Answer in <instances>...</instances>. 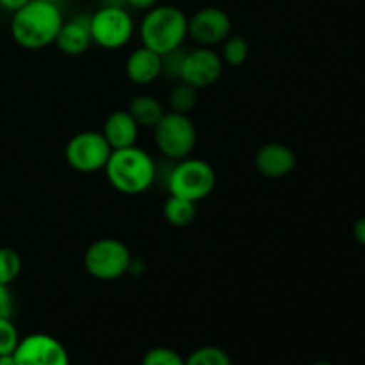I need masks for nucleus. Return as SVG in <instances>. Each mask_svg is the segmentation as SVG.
Returning a JSON list of instances; mask_svg holds the SVG:
<instances>
[{"mask_svg":"<svg viewBox=\"0 0 365 365\" xmlns=\"http://www.w3.org/2000/svg\"><path fill=\"white\" fill-rule=\"evenodd\" d=\"M63 21V13L57 4L31 0L11 16V36L21 48H45L56 43Z\"/></svg>","mask_w":365,"mask_h":365,"instance_id":"obj_1","label":"nucleus"},{"mask_svg":"<svg viewBox=\"0 0 365 365\" xmlns=\"http://www.w3.org/2000/svg\"><path fill=\"white\" fill-rule=\"evenodd\" d=\"M103 171L109 184L118 192L128 196L148 191L157 177V166L152 155L135 145L113 150Z\"/></svg>","mask_w":365,"mask_h":365,"instance_id":"obj_2","label":"nucleus"},{"mask_svg":"<svg viewBox=\"0 0 365 365\" xmlns=\"http://www.w3.org/2000/svg\"><path fill=\"white\" fill-rule=\"evenodd\" d=\"M139 38L143 46L159 56L173 52L187 38V16L175 6H153L143 16Z\"/></svg>","mask_w":365,"mask_h":365,"instance_id":"obj_3","label":"nucleus"},{"mask_svg":"<svg viewBox=\"0 0 365 365\" xmlns=\"http://www.w3.org/2000/svg\"><path fill=\"white\" fill-rule=\"evenodd\" d=\"M214 187H216V171L203 159L185 157L177 160L168 177V189L171 196L191 200L195 203L210 196Z\"/></svg>","mask_w":365,"mask_h":365,"instance_id":"obj_4","label":"nucleus"},{"mask_svg":"<svg viewBox=\"0 0 365 365\" xmlns=\"http://www.w3.org/2000/svg\"><path fill=\"white\" fill-rule=\"evenodd\" d=\"M157 150L171 160H182L191 157L196 146V127L189 114H178L173 110L164 113L159 123L153 127Z\"/></svg>","mask_w":365,"mask_h":365,"instance_id":"obj_5","label":"nucleus"},{"mask_svg":"<svg viewBox=\"0 0 365 365\" xmlns=\"http://www.w3.org/2000/svg\"><path fill=\"white\" fill-rule=\"evenodd\" d=\"M130 250L120 239L102 237L89 245L84 253V267L93 278L113 282L125 277L130 266Z\"/></svg>","mask_w":365,"mask_h":365,"instance_id":"obj_6","label":"nucleus"},{"mask_svg":"<svg viewBox=\"0 0 365 365\" xmlns=\"http://www.w3.org/2000/svg\"><path fill=\"white\" fill-rule=\"evenodd\" d=\"M93 43L106 50H118L134 36V20L120 4H106L89 16Z\"/></svg>","mask_w":365,"mask_h":365,"instance_id":"obj_7","label":"nucleus"},{"mask_svg":"<svg viewBox=\"0 0 365 365\" xmlns=\"http://www.w3.org/2000/svg\"><path fill=\"white\" fill-rule=\"evenodd\" d=\"M110 146L102 135V132L84 130L71 135L64 148V157L71 170L78 173H96L103 171L110 157Z\"/></svg>","mask_w":365,"mask_h":365,"instance_id":"obj_8","label":"nucleus"},{"mask_svg":"<svg viewBox=\"0 0 365 365\" xmlns=\"http://www.w3.org/2000/svg\"><path fill=\"white\" fill-rule=\"evenodd\" d=\"M225 63L212 46H196L185 52L180 68V81L196 89L209 88L220 81Z\"/></svg>","mask_w":365,"mask_h":365,"instance_id":"obj_9","label":"nucleus"},{"mask_svg":"<svg viewBox=\"0 0 365 365\" xmlns=\"http://www.w3.org/2000/svg\"><path fill=\"white\" fill-rule=\"evenodd\" d=\"M13 355L16 365H70L66 348L46 334H32L20 339Z\"/></svg>","mask_w":365,"mask_h":365,"instance_id":"obj_10","label":"nucleus"},{"mask_svg":"<svg viewBox=\"0 0 365 365\" xmlns=\"http://www.w3.org/2000/svg\"><path fill=\"white\" fill-rule=\"evenodd\" d=\"M232 21L220 7H203L187 18V38L198 46H214L230 36Z\"/></svg>","mask_w":365,"mask_h":365,"instance_id":"obj_11","label":"nucleus"},{"mask_svg":"<svg viewBox=\"0 0 365 365\" xmlns=\"http://www.w3.org/2000/svg\"><path fill=\"white\" fill-rule=\"evenodd\" d=\"M296 153L282 143H267L255 153V168L266 178H284L294 171Z\"/></svg>","mask_w":365,"mask_h":365,"instance_id":"obj_12","label":"nucleus"},{"mask_svg":"<svg viewBox=\"0 0 365 365\" xmlns=\"http://www.w3.org/2000/svg\"><path fill=\"white\" fill-rule=\"evenodd\" d=\"M125 73L128 81L138 86H148L163 75V56L146 46L132 50L125 61Z\"/></svg>","mask_w":365,"mask_h":365,"instance_id":"obj_13","label":"nucleus"},{"mask_svg":"<svg viewBox=\"0 0 365 365\" xmlns=\"http://www.w3.org/2000/svg\"><path fill=\"white\" fill-rule=\"evenodd\" d=\"M102 135L109 143L110 150L134 146L139 135V125L128 110H114L103 121Z\"/></svg>","mask_w":365,"mask_h":365,"instance_id":"obj_14","label":"nucleus"},{"mask_svg":"<svg viewBox=\"0 0 365 365\" xmlns=\"http://www.w3.org/2000/svg\"><path fill=\"white\" fill-rule=\"evenodd\" d=\"M93 43L89 32V16H75L71 20L63 21L59 34L56 38L57 48L66 56H81Z\"/></svg>","mask_w":365,"mask_h":365,"instance_id":"obj_15","label":"nucleus"},{"mask_svg":"<svg viewBox=\"0 0 365 365\" xmlns=\"http://www.w3.org/2000/svg\"><path fill=\"white\" fill-rule=\"evenodd\" d=\"M128 113L134 118L139 128H153L164 116V107L155 96L152 95H138L132 98L128 106Z\"/></svg>","mask_w":365,"mask_h":365,"instance_id":"obj_16","label":"nucleus"},{"mask_svg":"<svg viewBox=\"0 0 365 365\" xmlns=\"http://www.w3.org/2000/svg\"><path fill=\"white\" fill-rule=\"evenodd\" d=\"M196 203L191 200L178 198V196H171L164 202L163 214L164 220L173 227H189L196 217Z\"/></svg>","mask_w":365,"mask_h":365,"instance_id":"obj_17","label":"nucleus"},{"mask_svg":"<svg viewBox=\"0 0 365 365\" xmlns=\"http://www.w3.org/2000/svg\"><path fill=\"white\" fill-rule=\"evenodd\" d=\"M168 103L173 113L178 114H189L198 103V89L192 86L185 84V82H178L168 96Z\"/></svg>","mask_w":365,"mask_h":365,"instance_id":"obj_18","label":"nucleus"},{"mask_svg":"<svg viewBox=\"0 0 365 365\" xmlns=\"http://www.w3.org/2000/svg\"><path fill=\"white\" fill-rule=\"evenodd\" d=\"M250 53V45L242 36H228L223 41L221 48V59L228 66H241L246 63Z\"/></svg>","mask_w":365,"mask_h":365,"instance_id":"obj_19","label":"nucleus"},{"mask_svg":"<svg viewBox=\"0 0 365 365\" xmlns=\"http://www.w3.org/2000/svg\"><path fill=\"white\" fill-rule=\"evenodd\" d=\"M185 365H232L230 355L217 346H203L185 359Z\"/></svg>","mask_w":365,"mask_h":365,"instance_id":"obj_20","label":"nucleus"},{"mask_svg":"<svg viewBox=\"0 0 365 365\" xmlns=\"http://www.w3.org/2000/svg\"><path fill=\"white\" fill-rule=\"evenodd\" d=\"M21 273V257L13 248H0V284L11 285Z\"/></svg>","mask_w":365,"mask_h":365,"instance_id":"obj_21","label":"nucleus"},{"mask_svg":"<svg viewBox=\"0 0 365 365\" xmlns=\"http://www.w3.org/2000/svg\"><path fill=\"white\" fill-rule=\"evenodd\" d=\"M141 365H185V359H182L175 349L159 346L145 353Z\"/></svg>","mask_w":365,"mask_h":365,"instance_id":"obj_22","label":"nucleus"},{"mask_svg":"<svg viewBox=\"0 0 365 365\" xmlns=\"http://www.w3.org/2000/svg\"><path fill=\"white\" fill-rule=\"evenodd\" d=\"M20 342L16 327L13 324L11 317L0 319V355H11Z\"/></svg>","mask_w":365,"mask_h":365,"instance_id":"obj_23","label":"nucleus"},{"mask_svg":"<svg viewBox=\"0 0 365 365\" xmlns=\"http://www.w3.org/2000/svg\"><path fill=\"white\" fill-rule=\"evenodd\" d=\"M180 48L173 50V52H170V53H164L163 56V73L171 75V77H175V78H180L182 61H184V56H185V52H182Z\"/></svg>","mask_w":365,"mask_h":365,"instance_id":"obj_24","label":"nucleus"},{"mask_svg":"<svg viewBox=\"0 0 365 365\" xmlns=\"http://www.w3.org/2000/svg\"><path fill=\"white\" fill-rule=\"evenodd\" d=\"M13 296H11L9 285L0 284V319L13 316Z\"/></svg>","mask_w":365,"mask_h":365,"instance_id":"obj_25","label":"nucleus"},{"mask_svg":"<svg viewBox=\"0 0 365 365\" xmlns=\"http://www.w3.org/2000/svg\"><path fill=\"white\" fill-rule=\"evenodd\" d=\"M123 4L134 7V9L148 11V9H152L153 6H157V0H123Z\"/></svg>","mask_w":365,"mask_h":365,"instance_id":"obj_26","label":"nucleus"},{"mask_svg":"<svg viewBox=\"0 0 365 365\" xmlns=\"http://www.w3.org/2000/svg\"><path fill=\"white\" fill-rule=\"evenodd\" d=\"M29 2H31V0H0V7L9 11V13H14V11H18L20 7H24L25 4Z\"/></svg>","mask_w":365,"mask_h":365,"instance_id":"obj_27","label":"nucleus"},{"mask_svg":"<svg viewBox=\"0 0 365 365\" xmlns=\"http://www.w3.org/2000/svg\"><path fill=\"white\" fill-rule=\"evenodd\" d=\"M353 234H355L356 241L365 246V216H362L359 221H356L355 227H353Z\"/></svg>","mask_w":365,"mask_h":365,"instance_id":"obj_28","label":"nucleus"},{"mask_svg":"<svg viewBox=\"0 0 365 365\" xmlns=\"http://www.w3.org/2000/svg\"><path fill=\"white\" fill-rule=\"evenodd\" d=\"M0 365H16V360H14V355H0Z\"/></svg>","mask_w":365,"mask_h":365,"instance_id":"obj_29","label":"nucleus"},{"mask_svg":"<svg viewBox=\"0 0 365 365\" xmlns=\"http://www.w3.org/2000/svg\"><path fill=\"white\" fill-rule=\"evenodd\" d=\"M310 365H331L330 362H324V360H317V362L310 364Z\"/></svg>","mask_w":365,"mask_h":365,"instance_id":"obj_30","label":"nucleus"},{"mask_svg":"<svg viewBox=\"0 0 365 365\" xmlns=\"http://www.w3.org/2000/svg\"><path fill=\"white\" fill-rule=\"evenodd\" d=\"M41 2H50V4H57L59 0H41Z\"/></svg>","mask_w":365,"mask_h":365,"instance_id":"obj_31","label":"nucleus"}]
</instances>
